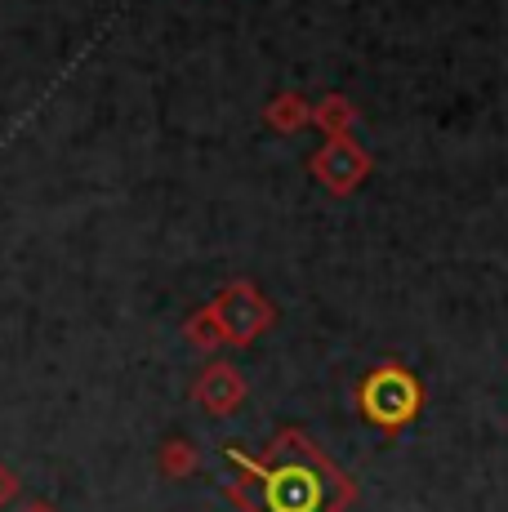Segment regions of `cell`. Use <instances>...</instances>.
<instances>
[{
  "label": "cell",
  "mask_w": 508,
  "mask_h": 512,
  "mask_svg": "<svg viewBox=\"0 0 508 512\" xmlns=\"http://www.w3.org/2000/svg\"><path fill=\"white\" fill-rule=\"evenodd\" d=\"M263 512H321L326 508V468L299 446V455H281L272 468H259Z\"/></svg>",
  "instance_id": "obj_1"
},
{
  "label": "cell",
  "mask_w": 508,
  "mask_h": 512,
  "mask_svg": "<svg viewBox=\"0 0 508 512\" xmlns=\"http://www.w3.org/2000/svg\"><path fill=\"white\" fill-rule=\"evenodd\" d=\"M415 406H419V388L402 370H379L375 379L366 383V415L375 423H384V428L406 423L415 415Z\"/></svg>",
  "instance_id": "obj_2"
}]
</instances>
